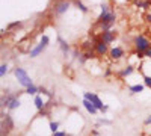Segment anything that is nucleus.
Returning a JSON list of instances; mask_svg holds the SVG:
<instances>
[{"label":"nucleus","instance_id":"f257e3e1","mask_svg":"<svg viewBox=\"0 0 151 136\" xmlns=\"http://www.w3.org/2000/svg\"><path fill=\"white\" fill-rule=\"evenodd\" d=\"M21 94H26L24 91H18V92H14V94H3L2 95V100H0V106L2 109H8V110H15L21 106V100H20V95Z\"/></svg>","mask_w":151,"mask_h":136},{"label":"nucleus","instance_id":"f03ea898","mask_svg":"<svg viewBox=\"0 0 151 136\" xmlns=\"http://www.w3.org/2000/svg\"><path fill=\"white\" fill-rule=\"evenodd\" d=\"M48 44H50V36L48 35H41V38H40V41H38V44L35 45V47H32L30 48V52H29V58H38L40 55H42L44 52H45V48L48 47Z\"/></svg>","mask_w":151,"mask_h":136},{"label":"nucleus","instance_id":"7ed1b4c3","mask_svg":"<svg viewBox=\"0 0 151 136\" xmlns=\"http://www.w3.org/2000/svg\"><path fill=\"white\" fill-rule=\"evenodd\" d=\"M14 76H15L17 82L23 86V88H27V86L33 85L32 77L27 74V71L24 70V68H21V67H15V68H14Z\"/></svg>","mask_w":151,"mask_h":136},{"label":"nucleus","instance_id":"20e7f679","mask_svg":"<svg viewBox=\"0 0 151 136\" xmlns=\"http://www.w3.org/2000/svg\"><path fill=\"white\" fill-rule=\"evenodd\" d=\"M133 47L136 52H141V53H145L148 48L151 47V40H148L144 33H139L133 38Z\"/></svg>","mask_w":151,"mask_h":136},{"label":"nucleus","instance_id":"39448f33","mask_svg":"<svg viewBox=\"0 0 151 136\" xmlns=\"http://www.w3.org/2000/svg\"><path fill=\"white\" fill-rule=\"evenodd\" d=\"M70 8H71V0H58V2H55L52 11L56 17H62L70 11Z\"/></svg>","mask_w":151,"mask_h":136},{"label":"nucleus","instance_id":"423d86ee","mask_svg":"<svg viewBox=\"0 0 151 136\" xmlns=\"http://www.w3.org/2000/svg\"><path fill=\"white\" fill-rule=\"evenodd\" d=\"M92 41H94V52L97 53V56H106V55H109L110 48H109V45L104 41L100 40V36L94 38Z\"/></svg>","mask_w":151,"mask_h":136},{"label":"nucleus","instance_id":"0eeeda50","mask_svg":"<svg viewBox=\"0 0 151 136\" xmlns=\"http://www.w3.org/2000/svg\"><path fill=\"white\" fill-rule=\"evenodd\" d=\"M83 98H86V100H89L98 110H101L103 109V101H101V98H100L95 92H83Z\"/></svg>","mask_w":151,"mask_h":136},{"label":"nucleus","instance_id":"6e6552de","mask_svg":"<svg viewBox=\"0 0 151 136\" xmlns=\"http://www.w3.org/2000/svg\"><path fill=\"white\" fill-rule=\"evenodd\" d=\"M125 56V50H124V47L121 45H116V47H112L110 50H109V58L110 60H119Z\"/></svg>","mask_w":151,"mask_h":136},{"label":"nucleus","instance_id":"1a4fd4ad","mask_svg":"<svg viewBox=\"0 0 151 136\" xmlns=\"http://www.w3.org/2000/svg\"><path fill=\"white\" fill-rule=\"evenodd\" d=\"M100 40L104 41V42L109 45V44H112V42H115V40H116V33H115V30L100 32Z\"/></svg>","mask_w":151,"mask_h":136},{"label":"nucleus","instance_id":"9d476101","mask_svg":"<svg viewBox=\"0 0 151 136\" xmlns=\"http://www.w3.org/2000/svg\"><path fill=\"white\" fill-rule=\"evenodd\" d=\"M58 42H59V48H60L62 55H64V56L67 58V56L71 53V47H70L68 41H67V40H64L60 35H58Z\"/></svg>","mask_w":151,"mask_h":136},{"label":"nucleus","instance_id":"9b49d317","mask_svg":"<svg viewBox=\"0 0 151 136\" xmlns=\"http://www.w3.org/2000/svg\"><path fill=\"white\" fill-rule=\"evenodd\" d=\"M95 56H97V53H95L94 50H88V52H83V53H82V56L79 58V64H80V65H83V64L86 62V60H92Z\"/></svg>","mask_w":151,"mask_h":136},{"label":"nucleus","instance_id":"f8f14e48","mask_svg":"<svg viewBox=\"0 0 151 136\" xmlns=\"http://www.w3.org/2000/svg\"><path fill=\"white\" fill-rule=\"evenodd\" d=\"M136 71V68H134V65H132V64H129L127 67H124L119 73H118V76L121 77V79H125V77H129V76H132V74Z\"/></svg>","mask_w":151,"mask_h":136},{"label":"nucleus","instance_id":"ddd939ff","mask_svg":"<svg viewBox=\"0 0 151 136\" xmlns=\"http://www.w3.org/2000/svg\"><path fill=\"white\" fill-rule=\"evenodd\" d=\"M82 104H83V107L88 110V114H91V115H97L98 112H100V110L89 101V100H86V98H83V101H82Z\"/></svg>","mask_w":151,"mask_h":136},{"label":"nucleus","instance_id":"4468645a","mask_svg":"<svg viewBox=\"0 0 151 136\" xmlns=\"http://www.w3.org/2000/svg\"><path fill=\"white\" fill-rule=\"evenodd\" d=\"M110 11H112V6H110L107 2L101 3V5H100V14H98V17H97V21H100V20H101V18L107 14V12H110Z\"/></svg>","mask_w":151,"mask_h":136},{"label":"nucleus","instance_id":"2eb2a0df","mask_svg":"<svg viewBox=\"0 0 151 136\" xmlns=\"http://www.w3.org/2000/svg\"><path fill=\"white\" fill-rule=\"evenodd\" d=\"M33 104H35V107H36L38 110L45 109V101L42 100V95H41V94H36V95L33 97Z\"/></svg>","mask_w":151,"mask_h":136},{"label":"nucleus","instance_id":"dca6fc26","mask_svg":"<svg viewBox=\"0 0 151 136\" xmlns=\"http://www.w3.org/2000/svg\"><path fill=\"white\" fill-rule=\"evenodd\" d=\"M144 88H145L144 83H136V85H130V86H129V91H130L132 95H133V94H141V92L144 91Z\"/></svg>","mask_w":151,"mask_h":136},{"label":"nucleus","instance_id":"f3484780","mask_svg":"<svg viewBox=\"0 0 151 136\" xmlns=\"http://www.w3.org/2000/svg\"><path fill=\"white\" fill-rule=\"evenodd\" d=\"M73 3H74V6L77 8L80 12H83V14H88V12H89V8H88L82 0H73Z\"/></svg>","mask_w":151,"mask_h":136},{"label":"nucleus","instance_id":"a211bd4d","mask_svg":"<svg viewBox=\"0 0 151 136\" xmlns=\"http://www.w3.org/2000/svg\"><path fill=\"white\" fill-rule=\"evenodd\" d=\"M24 92L29 94V95H36V94H40V86H35V85H30L27 86V88H24Z\"/></svg>","mask_w":151,"mask_h":136},{"label":"nucleus","instance_id":"6ab92c4d","mask_svg":"<svg viewBox=\"0 0 151 136\" xmlns=\"http://www.w3.org/2000/svg\"><path fill=\"white\" fill-rule=\"evenodd\" d=\"M80 48L83 52H88V50H91V48H94V41H83L82 44H80Z\"/></svg>","mask_w":151,"mask_h":136},{"label":"nucleus","instance_id":"aec40b11","mask_svg":"<svg viewBox=\"0 0 151 136\" xmlns=\"http://www.w3.org/2000/svg\"><path fill=\"white\" fill-rule=\"evenodd\" d=\"M59 121H50V124H48V129H50V132L52 133H56V132H59Z\"/></svg>","mask_w":151,"mask_h":136},{"label":"nucleus","instance_id":"412c9836","mask_svg":"<svg viewBox=\"0 0 151 136\" xmlns=\"http://www.w3.org/2000/svg\"><path fill=\"white\" fill-rule=\"evenodd\" d=\"M20 26H23V21H14V23H9L8 26H6V29H8V30H12V29L20 27Z\"/></svg>","mask_w":151,"mask_h":136},{"label":"nucleus","instance_id":"4be33fe9","mask_svg":"<svg viewBox=\"0 0 151 136\" xmlns=\"http://www.w3.org/2000/svg\"><path fill=\"white\" fill-rule=\"evenodd\" d=\"M40 94H41V95H47L48 98H52V97H53V94L50 92L47 88H44V86H40Z\"/></svg>","mask_w":151,"mask_h":136},{"label":"nucleus","instance_id":"5701e85b","mask_svg":"<svg viewBox=\"0 0 151 136\" xmlns=\"http://www.w3.org/2000/svg\"><path fill=\"white\" fill-rule=\"evenodd\" d=\"M6 73H8V64L3 62L2 65H0V77H5Z\"/></svg>","mask_w":151,"mask_h":136},{"label":"nucleus","instance_id":"b1692460","mask_svg":"<svg viewBox=\"0 0 151 136\" xmlns=\"http://www.w3.org/2000/svg\"><path fill=\"white\" fill-rule=\"evenodd\" d=\"M71 56H73V59H74V60H79V58L82 56V53L79 52V48H74V50L71 52Z\"/></svg>","mask_w":151,"mask_h":136},{"label":"nucleus","instance_id":"393cba45","mask_svg":"<svg viewBox=\"0 0 151 136\" xmlns=\"http://www.w3.org/2000/svg\"><path fill=\"white\" fill-rule=\"evenodd\" d=\"M144 85L147 88H151V76H144Z\"/></svg>","mask_w":151,"mask_h":136},{"label":"nucleus","instance_id":"a878e982","mask_svg":"<svg viewBox=\"0 0 151 136\" xmlns=\"http://www.w3.org/2000/svg\"><path fill=\"white\" fill-rule=\"evenodd\" d=\"M48 115V109H42V110H38V117H41V118H45Z\"/></svg>","mask_w":151,"mask_h":136},{"label":"nucleus","instance_id":"bb28decb","mask_svg":"<svg viewBox=\"0 0 151 136\" xmlns=\"http://www.w3.org/2000/svg\"><path fill=\"white\" fill-rule=\"evenodd\" d=\"M52 136H68V132L59 130V132H56V133H52Z\"/></svg>","mask_w":151,"mask_h":136},{"label":"nucleus","instance_id":"cd10ccee","mask_svg":"<svg viewBox=\"0 0 151 136\" xmlns=\"http://www.w3.org/2000/svg\"><path fill=\"white\" fill-rule=\"evenodd\" d=\"M145 21L148 24H151V12H147V14H145Z\"/></svg>","mask_w":151,"mask_h":136},{"label":"nucleus","instance_id":"c85d7f7f","mask_svg":"<svg viewBox=\"0 0 151 136\" xmlns=\"http://www.w3.org/2000/svg\"><path fill=\"white\" fill-rule=\"evenodd\" d=\"M144 56H145L147 59H151V47H150V48H148V50H147V52L144 53Z\"/></svg>","mask_w":151,"mask_h":136},{"label":"nucleus","instance_id":"c756f323","mask_svg":"<svg viewBox=\"0 0 151 136\" xmlns=\"http://www.w3.org/2000/svg\"><path fill=\"white\" fill-rule=\"evenodd\" d=\"M104 77H109V76H112V70L110 68H106V71H104V74H103Z\"/></svg>","mask_w":151,"mask_h":136},{"label":"nucleus","instance_id":"7c9ffc66","mask_svg":"<svg viewBox=\"0 0 151 136\" xmlns=\"http://www.w3.org/2000/svg\"><path fill=\"white\" fill-rule=\"evenodd\" d=\"M100 112H101V114H107V112H109V106H107V104H104V106H103V109L100 110Z\"/></svg>","mask_w":151,"mask_h":136},{"label":"nucleus","instance_id":"2f4dec72","mask_svg":"<svg viewBox=\"0 0 151 136\" xmlns=\"http://www.w3.org/2000/svg\"><path fill=\"white\" fill-rule=\"evenodd\" d=\"M144 124H145V126H151V115H148V117H147V119H145Z\"/></svg>","mask_w":151,"mask_h":136},{"label":"nucleus","instance_id":"473e14b6","mask_svg":"<svg viewBox=\"0 0 151 136\" xmlns=\"http://www.w3.org/2000/svg\"><path fill=\"white\" fill-rule=\"evenodd\" d=\"M98 124H110V121H109V119H100Z\"/></svg>","mask_w":151,"mask_h":136},{"label":"nucleus","instance_id":"72a5a7b5","mask_svg":"<svg viewBox=\"0 0 151 136\" xmlns=\"http://www.w3.org/2000/svg\"><path fill=\"white\" fill-rule=\"evenodd\" d=\"M92 135H94V136H98L100 132H98V130H92Z\"/></svg>","mask_w":151,"mask_h":136},{"label":"nucleus","instance_id":"f704fd0d","mask_svg":"<svg viewBox=\"0 0 151 136\" xmlns=\"http://www.w3.org/2000/svg\"><path fill=\"white\" fill-rule=\"evenodd\" d=\"M148 2H151V0H148Z\"/></svg>","mask_w":151,"mask_h":136}]
</instances>
